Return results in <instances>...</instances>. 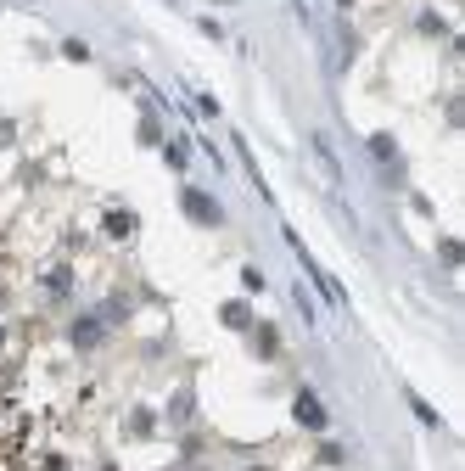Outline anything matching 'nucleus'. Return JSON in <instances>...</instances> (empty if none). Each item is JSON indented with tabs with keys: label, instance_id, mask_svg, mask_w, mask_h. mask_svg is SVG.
<instances>
[{
	"label": "nucleus",
	"instance_id": "nucleus-1",
	"mask_svg": "<svg viewBox=\"0 0 465 471\" xmlns=\"http://www.w3.org/2000/svg\"><path fill=\"white\" fill-rule=\"evenodd\" d=\"M179 202H185V214H191V219H202V225H219V202H213V197H202V191H185Z\"/></svg>",
	"mask_w": 465,
	"mask_h": 471
},
{
	"label": "nucleus",
	"instance_id": "nucleus-2",
	"mask_svg": "<svg viewBox=\"0 0 465 471\" xmlns=\"http://www.w3.org/2000/svg\"><path fill=\"white\" fill-rule=\"evenodd\" d=\"M298 421H303V426H314V432L325 426V409H319V398H314V392H298Z\"/></svg>",
	"mask_w": 465,
	"mask_h": 471
},
{
	"label": "nucleus",
	"instance_id": "nucleus-3",
	"mask_svg": "<svg viewBox=\"0 0 465 471\" xmlns=\"http://www.w3.org/2000/svg\"><path fill=\"white\" fill-rule=\"evenodd\" d=\"M95 342H101V320H95V314H84V320L73 325V348H95Z\"/></svg>",
	"mask_w": 465,
	"mask_h": 471
},
{
	"label": "nucleus",
	"instance_id": "nucleus-4",
	"mask_svg": "<svg viewBox=\"0 0 465 471\" xmlns=\"http://www.w3.org/2000/svg\"><path fill=\"white\" fill-rule=\"evenodd\" d=\"M107 231H112V236H129V231H135V214H107Z\"/></svg>",
	"mask_w": 465,
	"mask_h": 471
},
{
	"label": "nucleus",
	"instance_id": "nucleus-5",
	"mask_svg": "<svg viewBox=\"0 0 465 471\" xmlns=\"http://www.w3.org/2000/svg\"><path fill=\"white\" fill-rule=\"evenodd\" d=\"M225 325H252V314H247V303H225Z\"/></svg>",
	"mask_w": 465,
	"mask_h": 471
},
{
	"label": "nucleus",
	"instance_id": "nucleus-6",
	"mask_svg": "<svg viewBox=\"0 0 465 471\" xmlns=\"http://www.w3.org/2000/svg\"><path fill=\"white\" fill-rule=\"evenodd\" d=\"M129 432H135V438H146V432H152V415H146V409H135V415H129Z\"/></svg>",
	"mask_w": 465,
	"mask_h": 471
},
{
	"label": "nucleus",
	"instance_id": "nucleus-7",
	"mask_svg": "<svg viewBox=\"0 0 465 471\" xmlns=\"http://www.w3.org/2000/svg\"><path fill=\"white\" fill-rule=\"evenodd\" d=\"M107 471H112V466H107Z\"/></svg>",
	"mask_w": 465,
	"mask_h": 471
}]
</instances>
